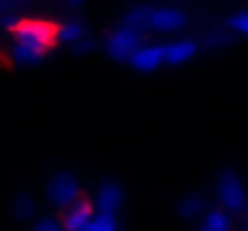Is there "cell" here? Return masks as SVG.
I'll return each mask as SVG.
<instances>
[{
	"mask_svg": "<svg viewBox=\"0 0 248 231\" xmlns=\"http://www.w3.org/2000/svg\"><path fill=\"white\" fill-rule=\"evenodd\" d=\"M232 27L241 34V36H248V12H239L232 17Z\"/></svg>",
	"mask_w": 248,
	"mask_h": 231,
	"instance_id": "5bb4252c",
	"label": "cell"
},
{
	"mask_svg": "<svg viewBox=\"0 0 248 231\" xmlns=\"http://www.w3.org/2000/svg\"><path fill=\"white\" fill-rule=\"evenodd\" d=\"M135 29L140 31H155V34H173L178 31L183 24H186V17L178 12V10H171V7H164V10H150L142 15L140 22H130Z\"/></svg>",
	"mask_w": 248,
	"mask_h": 231,
	"instance_id": "277c9868",
	"label": "cell"
},
{
	"mask_svg": "<svg viewBox=\"0 0 248 231\" xmlns=\"http://www.w3.org/2000/svg\"><path fill=\"white\" fill-rule=\"evenodd\" d=\"M15 210H17V215L19 217H29V215H34V210H36V205H34V200L31 198H19L17 200V205H15Z\"/></svg>",
	"mask_w": 248,
	"mask_h": 231,
	"instance_id": "4fadbf2b",
	"label": "cell"
},
{
	"mask_svg": "<svg viewBox=\"0 0 248 231\" xmlns=\"http://www.w3.org/2000/svg\"><path fill=\"white\" fill-rule=\"evenodd\" d=\"M0 12H2V2H0Z\"/></svg>",
	"mask_w": 248,
	"mask_h": 231,
	"instance_id": "2e32d148",
	"label": "cell"
},
{
	"mask_svg": "<svg viewBox=\"0 0 248 231\" xmlns=\"http://www.w3.org/2000/svg\"><path fill=\"white\" fill-rule=\"evenodd\" d=\"M241 231H248V224H246V227H244V229H241Z\"/></svg>",
	"mask_w": 248,
	"mask_h": 231,
	"instance_id": "9a60e30c",
	"label": "cell"
},
{
	"mask_svg": "<svg viewBox=\"0 0 248 231\" xmlns=\"http://www.w3.org/2000/svg\"><path fill=\"white\" fill-rule=\"evenodd\" d=\"M178 212H181V217H186V219H193V217H198V215H205V200L200 198V195H186L183 198V202L178 205Z\"/></svg>",
	"mask_w": 248,
	"mask_h": 231,
	"instance_id": "30bf717a",
	"label": "cell"
},
{
	"mask_svg": "<svg viewBox=\"0 0 248 231\" xmlns=\"http://www.w3.org/2000/svg\"><path fill=\"white\" fill-rule=\"evenodd\" d=\"M92 198H94L96 215H106V217H116V219H118V215H121V210L125 205V193H123V188L116 181L99 183V188H96V193Z\"/></svg>",
	"mask_w": 248,
	"mask_h": 231,
	"instance_id": "8992f818",
	"label": "cell"
},
{
	"mask_svg": "<svg viewBox=\"0 0 248 231\" xmlns=\"http://www.w3.org/2000/svg\"><path fill=\"white\" fill-rule=\"evenodd\" d=\"M217 202L229 215H244L248 207V188L236 171H224L215 185Z\"/></svg>",
	"mask_w": 248,
	"mask_h": 231,
	"instance_id": "6da1fadb",
	"label": "cell"
},
{
	"mask_svg": "<svg viewBox=\"0 0 248 231\" xmlns=\"http://www.w3.org/2000/svg\"><path fill=\"white\" fill-rule=\"evenodd\" d=\"M84 231H121L116 217H106V215H94V219L89 222V227Z\"/></svg>",
	"mask_w": 248,
	"mask_h": 231,
	"instance_id": "8fae6325",
	"label": "cell"
},
{
	"mask_svg": "<svg viewBox=\"0 0 248 231\" xmlns=\"http://www.w3.org/2000/svg\"><path fill=\"white\" fill-rule=\"evenodd\" d=\"M31 231H65V229H63V224L58 222V217H41V219L34 222Z\"/></svg>",
	"mask_w": 248,
	"mask_h": 231,
	"instance_id": "7c38bea8",
	"label": "cell"
},
{
	"mask_svg": "<svg viewBox=\"0 0 248 231\" xmlns=\"http://www.w3.org/2000/svg\"><path fill=\"white\" fill-rule=\"evenodd\" d=\"M142 44V31L135 29L133 24H125L121 27L118 31H113L106 41V51L111 58L121 61V63H128V58L133 56V51Z\"/></svg>",
	"mask_w": 248,
	"mask_h": 231,
	"instance_id": "5b68a950",
	"label": "cell"
},
{
	"mask_svg": "<svg viewBox=\"0 0 248 231\" xmlns=\"http://www.w3.org/2000/svg\"><path fill=\"white\" fill-rule=\"evenodd\" d=\"M166 51V68H178L190 63L198 56V41L195 39H173L164 44Z\"/></svg>",
	"mask_w": 248,
	"mask_h": 231,
	"instance_id": "ba28073f",
	"label": "cell"
},
{
	"mask_svg": "<svg viewBox=\"0 0 248 231\" xmlns=\"http://www.w3.org/2000/svg\"><path fill=\"white\" fill-rule=\"evenodd\" d=\"M82 193L84 190H82V185H80V181H78V176L65 173V171L53 173L51 181H48V185H46V198H48L51 207H56V212L61 207H65L68 202H73Z\"/></svg>",
	"mask_w": 248,
	"mask_h": 231,
	"instance_id": "3957f363",
	"label": "cell"
},
{
	"mask_svg": "<svg viewBox=\"0 0 248 231\" xmlns=\"http://www.w3.org/2000/svg\"><path fill=\"white\" fill-rule=\"evenodd\" d=\"M234 215H229L227 210L217 207V210H207L202 215L200 229L198 231H234Z\"/></svg>",
	"mask_w": 248,
	"mask_h": 231,
	"instance_id": "9c48e42d",
	"label": "cell"
},
{
	"mask_svg": "<svg viewBox=\"0 0 248 231\" xmlns=\"http://www.w3.org/2000/svg\"><path fill=\"white\" fill-rule=\"evenodd\" d=\"M96 215V207H94V198L92 195H78L73 202H68L65 207L58 210V222L63 224L65 231H84L89 227V222L94 219Z\"/></svg>",
	"mask_w": 248,
	"mask_h": 231,
	"instance_id": "7a4b0ae2",
	"label": "cell"
},
{
	"mask_svg": "<svg viewBox=\"0 0 248 231\" xmlns=\"http://www.w3.org/2000/svg\"><path fill=\"white\" fill-rule=\"evenodd\" d=\"M128 63L138 70V73H157L166 68V51L164 44H140L133 56L128 58Z\"/></svg>",
	"mask_w": 248,
	"mask_h": 231,
	"instance_id": "52a82bcc",
	"label": "cell"
}]
</instances>
